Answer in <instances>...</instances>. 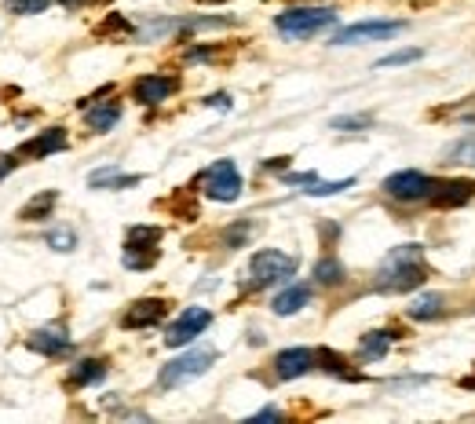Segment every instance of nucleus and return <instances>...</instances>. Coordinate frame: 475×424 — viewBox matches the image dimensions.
Segmentation results:
<instances>
[{"mask_svg": "<svg viewBox=\"0 0 475 424\" xmlns=\"http://www.w3.org/2000/svg\"><path fill=\"white\" fill-rule=\"evenodd\" d=\"M424 278H428V268H424L420 246H402L377 271V289L380 293H409V289L424 286Z\"/></svg>", "mask_w": 475, "mask_h": 424, "instance_id": "f257e3e1", "label": "nucleus"}, {"mask_svg": "<svg viewBox=\"0 0 475 424\" xmlns=\"http://www.w3.org/2000/svg\"><path fill=\"white\" fill-rule=\"evenodd\" d=\"M329 26H337L333 8H286L282 15H275V30L286 41H311Z\"/></svg>", "mask_w": 475, "mask_h": 424, "instance_id": "f03ea898", "label": "nucleus"}, {"mask_svg": "<svg viewBox=\"0 0 475 424\" xmlns=\"http://www.w3.org/2000/svg\"><path fill=\"white\" fill-rule=\"evenodd\" d=\"M212 362H216V351H208V348L187 351V355H179V358H172V362L161 366V373H157V388H161V391H176V388H183V384L205 377V373L212 369Z\"/></svg>", "mask_w": 475, "mask_h": 424, "instance_id": "7ed1b4c3", "label": "nucleus"}, {"mask_svg": "<svg viewBox=\"0 0 475 424\" xmlns=\"http://www.w3.org/2000/svg\"><path fill=\"white\" fill-rule=\"evenodd\" d=\"M297 275V257L282 253V249H260L253 253L249 260V286L253 289H268V286H278L286 278Z\"/></svg>", "mask_w": 475, "mask_h": 424, "instance_id": "20e7f679", "label": "nucleus"}, {"mask_svg": "<svg viewBox=\"0 0 475 424\" xmlns=\"http://www.w3.org/2000/svg\"><path fill=\"white\" fill-rule=\"evenodd\" d=\"M157 246H161V227H147V224L128 227V235H125V257H121L125 268H128V271H147V268H154Z\"/></svg>", "mask_w": 475, "mask_h": 424, "instance_id": "39448f33", "label": "nucleus"}, {"mask_svg": "<svg viewBox=\"0 0 475 424\" xmlns=\"http://www.w3.org/2000/svg\"><path fill=\"white\" fill-rule=\"evenodd\" d=\"M201 187L212 201H238V194H242V172H238L234 161H216L201 172Z\"/></svg>", "mask_w": 475, "mask_h": 424, "instance_id": "423d86ee", "label": "nucleus"}, {"mask_svg": "<svg viewBox=\"0 0 475 424\" xmlns=\"http://www.w3.org/2000/svg\"><path fill=\"white\" fill-rule=\"evenodd\" d=\"M431 187H435V179L417 172V168H402V172H391L384 179V194H391L399 201H424L431 194Z\"/></svg>", "mask_w": 475, "mask_h": 424, "instance_id": "0eeeda50", "label": "nucleus"}, {"mask_svg": "<svg viewBox=\"0 0 475 424\" xmlns=\"http://www.w3.org/2000/svg\"><path fill=\"white\" fill-rule=\"evenodd\" d=\"M406 30V23H355L348 30H340L329 45L337 48H351V45H366V41H388V37H399Z\"/></svg>", "mask_w": 475, "mask_h": 424, "instance_id": "6e6552de", "label": "nucleus"}, {"mask_svg": "<svg viewBox=\"0 0 475 424\" xmlns=\"http://www.w3.org/2000/svg\"><path fill=\"white\" fill-rule=\"evenodd\" d=\"M208 322H212V311H208V308H187V311L165 329V344H168V348H183V344H190L197 333H205Z\"/></svg>", "mask_w": 475, "mask_h": 424, "instance_id": "1a4fd4ad", "label": "nucleus"}, {"mask_svg": "<svg viewBox=\"0 0 475 424\" xmlns=\"http://www.w3.org/2000/svg\"><path fill=\"white\" fill-rule=\"evenodd\" d=\"M176 88H179L176 77H165V74H143V77L132 85V99L143 103V106H157V103H165Z\"/></svg>", "mask_w": 475, "mask_h": 424, "instance_id": "9d476101", "label": "nucleus"}, {"mask_svg": "<svg viewBox=\"0 0 475 424\" xmlns=\"http://www.w3.org/2000/svg\"><path fill=\"white\" fill-rule=\"evenodd\" d=\"M315 366H318V355L311 348H286V351L275 355V373L282 380H297V377L311 373Z\"/></svg>", "mask_w": 475, "mask_h": 424, "instance_id": "9b49d317", "label": "nucleus"}, {"mask_svg": "<svg viewBox=\"0 0 475 424\" xmlns=\"http://www.w3.org/2000/svg\"><path fill=\"white\" fill-rule=\"evenodd\" d=\"M165 300H157V297H143V300H136L128 311H125V318H121V326L125 329H150V326H157L161 318H165Z\"/></svg>", "mask_w": 475, "mask_h": 424, "instance_id": "f8f14e48", "label": "nucleus"}, {"mask_svg": "<svg viewBox=\"0 0 475 424\" xmlns=\"http://www.w3.org/2000/svg\"><path fill=\"white\" fill-rule=\"evenodd\" d=\"M475 194V183L471 179H442V183H435L431 187V205H439V208H453V205H464L468 197Z\"/></svg>", "mask_w": 475, "mask_h": 424, "instance_id": "ddd939ff", "label": "nucleus"}, {"mask_svg": "<svg viewBox=\"0 0 475 424\" xmlns=\"http://www.w3.org/2000/svg\"><path fill=\"white\" fill-rule=\"evenodd\" d=\"M66 146H70L66 132H63V128H48V132L26 139V143L19 146V154H23V157H48V154H59V150H66Z\"/></svg>", "mask_w": 475, "mask_h": 424, "instance_id": "4468645a", "label": "nucleus"}, {"mask_svg": "<svg viewBox=\"0 0 475 424\" xmlns=\"http://www.w3.org/2000/svg\"><path fill=\"white\" fill-rule=\"evenodd\" d=\"M70 344H74V340H70V333H66L63 326H45V329H37V333L30 337V348L41 351V355H48V358L66 355Z\"/></svg>", "mask_w": 475, "mask_h": 424, "instance_id": "2eb2a0df", "label": "nucleus"}, {"mask_svg": "<svg viewBox=\"0 0 475 424\" xmlns=\"http://www.w3.org/2000/svg\"><path fill=\"white\" fill-rule=\"evenodd\" d=\"M289 183L308 187L304 194H311V197H329V194H344V190H351V187H355V179H351V176H348V179H337V183H318V176H315V172L289 176Z\"/></svg>", "mask_w": 475, "mask_h": 424, "instance_id": "dca6fc26", "label": "nucleus"}, {"mask_svg": "<svg viewBox=\"0 0 475 424\" xmlns=\"http://www.w3.org/2000/svg\"><path fill=\"white\" fill-rule=\"evenodd\" d=\"M311 304V286H289V289H282L278 297H275V304H271V311L275 315H297L300 308H308Z\"/></svg>", "mask_w": 475, "mask_h": 424, "instance_id": "f3484780", "label": "nucleus"}, {"mask_svg": "<svg viewBox=\"0 0 475 424\" xmlns=\"http://www.w3.org/2000/svg\"><path fill=\"white\" fill-rule=\"evenodd\" d=\"M117 121H121V106H117V103H99V106H88V110H85V125H88L92 132H110Z\"/></svg>", "mask_w": 475, "mask_h": 424, "instance_id": "a211bd4d", "label": "nucleus"}, {"mask_svg": "<svg viewBox=\"0 0 475 424\" xmlns=\"http://www.w3.org/2000/svg\"><path fill=\"white\" fill-rule=\"evenodd\" d=\"M56 208V190H45V194H37V197H30L26 205H23V212H19V220L23 224H37V220H48V212Z\"/></svg>", "mask_w": 475, "mask_h": 424, "instance_id": "6ab92c4d", "label": "nucleus"}, {"mask_svg": "<svg viewBox=\"0 0 475 424\" xmlns=\"http://www.w3.org/2000/svg\"><path fill=\"white\" fill-rule=\"evenodd\" d=\"M136 183H139V176H121L114 165L88 176V187H106V190H121V187H136Z\"/></svg>", "mask_w": 475, "mask_h": 424, "instance_id": "aec40b11", "label": "nucleus"}, {"mask_svg": "<svg viewBox=\"0 0 475 424\" xmlns=\"http://www.w3.org/2000/svg\"><path fill=\"white\" fill-rule=\"evenodd\" d=\"M103 377H106V362H99V358H81V362L74 366V373H70V384L85 388V384H96V380H103Z\"/></svg>", "mask_w": 475, "mask_h": 424, "instance_id": "412c9836", "label": "nucleus"}, {"mask_svg": "<svg viewBox=\"0 0 475 424\" xmlns=\"http://www.w3.org/2000/svg\"><path fill=\"white\" fill-rule=\"evenodd\" d=\"M315 355H318V366H322L326 373L344 377V380H359V373H355V369H348V358H344V355H337V351H329V348H318Z\"/></svg>", "mask_w": 475, "mask_h": 424, "instance_id": "4be33fe9", "label": "nucleus"}, {"mask_svg": "<svg viewBox=\"0 0 475 424\" xmlns=\"http://www.w3.org/2000/svg\"><path fill=\"white\" fill-rule=\"evenodd\" d=\"M409 318H417V322H424V318H439L442 315V297L439 293H428V297H417L413 304H409V311H406Z\"/></svg>", "mask_w": 475, "mask_h": 424, "instance_id": "5701e85b", "label": "nucleus"}, {"mask_svg": "<svg viewBox=\"0 0 475 424\" xmlns=\"http://www.w3.org/2000/svg\"><path fill=\"white\" fill-rule=\"evenodd\" d=\"M391 333L388 329H373V333H366L362 337V358H384L388 355V348H391Z\"/></svg>", "mask_w": 475, "mask_h": 424, "instance_id": "b1692460", "label": "nucleus"}, {"mask_svg": "<svg viewBox=\"0 0 475 424\" xmlns=\"http://www.w3.org/2000/svg\"><path fill=\"white\" fill-rule=\"evenodd\" d=\"M442 157H446L450 165H475V132L464 136V139H457V143H450Z\"/></svg>", "mask_w": 475, "mask_h": 424, "instance_id": "393cba45", "label": "nucleus"}, {"mask_svg": "<svg viewBox=\"0 0 475 424\" xmlns=\"http://www.w3.org/2000/svg\"><path fill=\"white\" fill-rule=\"evenodd\" d=\"M315 278H318L322 286H340V282H344V264L333 260V257H322V260L315 264Z\"/></svg>", "mask_w": 475, "mask_h": 424, "instance_id": "a878e982", "label": "nucleus"}, {"mask_svg": "<svg viewBox=\"0 0 475 424\" xmlns=\"http://www.w3.org/2000/svg\"><path fill=\"white\" fill-rule=\"evenodd\" d=\"M48 246H52L56 253H74V249H77V235L66 231V227H63V231H52V235H48Z\"/></svg>", "mask_w": 475, "mask_h": 424, "instance_id": "bb28decb", "label": "nucleus"}, {"mask_svg": "<svg viewBox=\"0 0 475 424\" xmlns=\"http://www.w3.org/2000/svg\"><path fill=\"white\" fill-rule=\"evenodd\" d=\"M48 5H52V0H8V8L15 15H41Z\"/></svg>", "mask_w": 475, "mask_h": 424, "instance_id": "cd10ccee", "label": "nucleus"}, {"mask_svg": "<svg viewBox=\"0 0 475 424\" xmlns=\"http://www.w3.org/2000/svg\"><path fill=\"white\" fill-rule=\"evenodd\" d=\"M420 59V48H406V52H391V56H384L377 66H406V63H417Z\"/></svg>", "mask_w": 475, "mask_h": 424, "instance_id": "c85d7f7f", "label": "nucleus"}, {"mask_svg": "<svg viewBox=\"0 0 475 424\" xmlns=\"http://www.w3.org/2000/svg\"><path fill=\"white\" fill-rule=\"evenodd\" d=\"M253 231H257V227H253L249 220H242V224H234V227L227 231V246H230V249H238V246H242V242H246V238H249Z\"/></svg>", "mask_w": 475, "mask_h": 424, "instance_id": "c756f323", "label": "nucleus"}, {"mask_svg": "<svg viewBox=\"0 0 475 424\" xmlns=\"http://www.w3.org/2000/svg\"><path fill=\"white\" fill-rule=\"evenodd\" d=\"M369 125V117H337L333 121V128H366Z\"/></svg>", "mask_w": 475, "mask_h": 424, "instance_id": "7c9ffc66", "label": "nucleus"}, {"mask_svg": "<svg viewBox=\"0 0 475 424\" xmlns=\"http://www.w3.org/2000/svg\"><path fill=\"white\" fill-rule=\"evenodd\" d=\"M208 106H212V110H230V96H227V92H223V96H212Z\"/></svg>", "mask_w": 475, "mask_h": 424, "instance_id": "2f4dec72", "label": "nucleus"}, {"mask_svg": "<svg viewBox=\"0 0 475 424\" xmlns=\"http://www.w3.org/2000/svg\"><path fill=\"white\" fill-rule=\"evenodd\" d=\"M63 8H70V12H77V8H88V5H99V0H59Z\"/></svg>", "mask_w": 475, "mask_h": 424, "instance_id": "473e14b6", "label": "nucleus"}, {"mask_svg": "<svg viewBox=\"0 0 475 424\" xmlns=\"http://www.w3.org/2000/svg\"><path fill=\"white\" fill-rule=\"evenodd\" d=\"M271 417H282V413H278V409H260V413H257V420H271Z\"/></svg>", "mask_w": 475, "mask_h": 424, "instance_id": "72a5a7b5", "label": "nucleus"}]
</instances>
